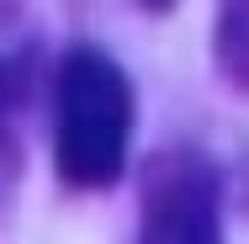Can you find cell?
I'll return each mask as SVG.
<instances>
[{"label":"cell","mask_w":249,"mask_h":244,"mask_svg":"<svg viewBox=\"0 0 249 244\" xmlns=\"http://www.w3.org/2000/svg\"><path fill=\"white\" fill-rule=\"evenodd\" d=\"M212 53H217V69L228 75V85L249 91V0H223Z\"/></svg>","instance_id":"277c9868"},{"label":"cell","mask_w":249,"mask_h":244,"mask_svg":"<svg viewBox=\"0 0 249 244\" xmlns=\"http://www.w3.org/2000/svg\"><path fill=\"white\" fill-rule=\"evenodd\" d=\"M16 106H21V69L0 58V212L11 207L21 181V138H16Z\"/></svg>","instance_id":"3957f363"},{"label":"cell","mask_w":249,"mask_h":244,"mask_svg":"<svg viewBox=\"0 0 249 244\" xmlns=\"http://www.w3.org/2000/svg\"><path fill=\"white\" fill-rule=\"evenodd\" d=\"M143 239H217V170L196 149H159L143 165Z\"/></svg>","instance_id":"7a4b0ae2"},{"label":"cell","mask_w":249,"mask_h":244,"mask_svg":"<svg viewBox=\"0 0 249 244\" xmlns=\"http://www.w3.org/2000/svg\"><path fill=\"white\" fill-rule=\"evenodd\" d=\"M138 5H143V11H170L175 0H138Z\"/></svg>","instance_id":"5b68a950"},{"label":"cell","mask_w":249,"mask_h":244,"mask_svg":"<svg viewBox=\"0 0 249 244\" xmlns=\"http://www.w3.org/2000/svg\"><path fill=\"white\" fill-rule=\"evenodd\" d=\"M133 80L101 48H69L53 80V165L74 191H106L127 170Z\"/></svg>","instance_id":"6da1fadb"}]
</instances>
